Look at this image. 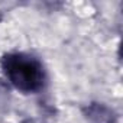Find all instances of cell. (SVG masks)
Listing matches in <instances>:
<instances>
[{
    "label": "cell",
    "mask_w": 123,
    "mask_h": 123,
    "mask_svg": "<svg viewBox=\"0 0 123 123\" xmlns=\"http://www.w3.org/2000/svg\"><path fill=\"white\" fill-rule=\"evenodd\" d=\"M84 116L90 123H117L116 113L103 103H91L84 109Z\"/></svg>",
    "instance_id": "obj_2"
},
{
    "label": "cell",
    "mask_w": 123,
    "mask_h": 123,
    "mask_svg": "<svg viewBox=\"0 0 123 123\" xmlns=\"http://www.w3.org/2000/svg\"><path fill=\"white\" fill-rule=\"evenodd\" d=\"M0 64L6 80L16 90L35 94L45 87L46 71L36 56L25 52H9L3 55Z\"/></svg>",
    "instance_id": "obj_1"
}]
</instances>
